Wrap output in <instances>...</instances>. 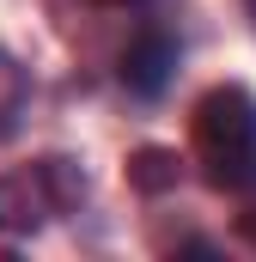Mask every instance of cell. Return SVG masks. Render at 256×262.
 Wrapping results in <instances>:
<instances>
[{"instance_id":"obj_1","label":"cell","mask_w":256,"mask_h":262,"mask_svg":"<svg viewBox=\"0 0 256 262\" xmlns=\"http://www.w3.org/2000/svg\"><path fill=\"white\" fill-rule=\"evenodd\" d=\"M195 159L214 189L256 195V98L244 85H214L195 104Z\"/></svg>"},{"instance_id":"obj_3","label":"cell","mask_w":256,"mask_h":262,"mask_svg":"<svg viewBox=\"0 0 256 262\" xmlns=\"http://www.w3.org/2000/svg\"><path fill=\"white\" fill-rule=\"evenodd\" d=\"M128 183H134L140 195H165V189L177 183V152H165V146H140V152L128 159Z\"/></svg>"},{"instance_id":"obj_5","label":"cell","mask_w":256,"mask_h":262,"mask_svg":"<svg viewBox=\"0 0 256 262\" xmlns=\"http://www.w3.org/2000/svg\"><path fill=\"white\" fill-rule=\"evenodd\" d=\"M238 238H250V244H256V207H244V213H238Z\"/></svg>"},{"instance_id":"obj_4","label":"cell","mask_w":256,"mask_h":262,"mask_svg":"<svg viewBox=\"0 0 256 262\" xmlns=\"http://www.w3.org/2000/svg\"><path fill=\"white\" fill-rule=\"evenodd\" d=\"M25 98H31V79H25V67H18L6 49H0V140H6V134H18Z\"/></svg>"},{"instance_id":"obj_6","label":"cell","mask_w":256,"mask_h":262,"mask_svg":"<svg viewBox=\"0 0 256 262\" xmlns=\"http://www.w3.org/2000/svg\"><path fill=\"white\" fill-rule=\"evenodd\" d=\"M104 6H128V0H104Z\"/></svg>"},{"instance_id":"obj_2","label":"cell","mask_w":256,"mask_h":262,"mask_svg":"<svg viewBox=\"0 0 256 262\" xmlns=\"http://www.w3.org/2000/svg\"><path fill=\"white\" fill-rule=\"evenodd\" d=\"M177 37L171 31H159V25H146V31H134L122 49V85L134 98H159L165 85H171V73H177Z\"/></svg>"}]
</instances>
